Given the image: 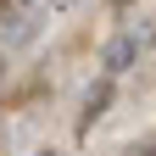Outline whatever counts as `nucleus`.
Here are the masks:
<instances>
[{
	"label": "nucleus",
	"instance_id": "7ed1b4c3",
	"mask_svg": "<svg viewBox=\"0 0 156 156\" xmlns=\"http://www.w3.org/2000/svg\"><path fill=\"white\" fill-rule=\"evenodd\" d=\"M34 156H56V151H34Z\"/></svg>",
	"mask_w": 156,
	"mask_h": 156
},
{
	"label": "nucleus",
	"instance_id": "f257e3e1",
	"mask_svg": "<svg viewBox=\"0 0 156 156\" xmlns=\"http://www.w3.org/2000/svg\"><path fill=\"white\" fill-rule=\"evenodd\" d=\"M145 23H128V28H117L112 39H106V50H101V73L106 78H123L134 62H140V56H145Z\"/></svg>",
	"mask_w": 156,
	"mask_h": 156
},
{
	"label": "nucleus",
	"instance_id": "39448f33",
	"mask_svg": "<svg viewBox=\"0 0 156 156\" xmlns=\"http://www.w3.org/2000/svg\"><path fill=\"white\" fill-rule=\"evenodd\" d=\"M0 67H6V62H0Z\"/></svg>",
	"mask_w": 156,
	"mask_h": 156
},
{
	"label": "nucleus",
	"instance_id": "f03ea898",
	"mask_svg": "<svg viewBox=\"0 0 156 156\" xmlns=\"http://www.w3.org/2000/svg\"><path fill=\"white\" fill-rule=\"evenodd\" d=\"M112 89H117V78H101V84H95V89L84 95V117H78V128H84V134L95 128V117H101V112L112 106Z\"/></svg>",
	"mask_w": 156,
	"mask_h": 156
},
{
	"label": "nucleus",
	"instance_id": "20e7f679",
	"mask_svg": "<svg viewBox=\"0 0 156 156\" xmlns=\"http://www.w3.org/2000/svg\"><path fill=\"white\" fill-rule=\"evenodd\" d=\"M117 6H128V0H117Z\"/></svg>",
	"mask_w": 156,
	"mask_h": 156
}]
</instances>
